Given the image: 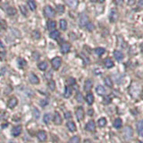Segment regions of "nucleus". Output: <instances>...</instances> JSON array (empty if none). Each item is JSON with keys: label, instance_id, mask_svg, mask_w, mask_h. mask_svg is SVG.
I'll return each mask as SVG.
<instances>
[{"label": "nucleus", "instance_id": "1", "mask_svg": "<svg viewBox=\"0 0 143 143\" xmlns=\"http://www.w3.org/2000/svg\"><path fill=\"white\" fill-rule=\"evenodd\" d=\"M141 91H142L141 85L137 81H132V84L130 85V87H129V93L134 98H138L141 94Z\"/></svg>", "mask_w": 143, "mask_h": 143}, {"label": "nucleus", "instance_id": "2", "mask_svg": "<svg viewBox=\"0 0 143 143\" xmlns=\"http://www.w3.org/2000/svg\"><path fill=\"white\" fill-rule=\"evenodd\" d=\"M122 137L126 141H130L133 138V129L132 126H125L122 130Z\"/></svg>", "mask_w": 143, "mask_h": 143}, {"label": "nucleus", "instance_id": "3", "mask_svg": "<svg viewBox=\"0 0 143 143\" xmlns=\"http://www.w3.org/2000/svg\"><path fill=\"white\" fill-rule=\"evenodd\" d=\"M90 23V19H88V16L86 13H81L79 17V24L80 27H84V26H87V24Z\"/></svg>", "mask_w": 143, "mask_h": 143}, {"label": "nucleus", "instance_id": "4", "mask_svg": "<svg viewBox=\"0 0 143 143\" xmlns=\"http://www.w3.org/2000/svg\"><path fill=\"white\" fill-rule=\"evenodd\" d=\"M44 15L47 18H52L56 15V12L53 9V7H51L50 5H47L44 8Z\"/></svg>", "mask_w": 143, "mask_h": 143}, {"label": "nucleus", "instance_id": "5", "mask_svg": "<svg viewBox=\"0 0 143 143\" xmlns=\"http://www.w3.org/2000/svg\"><path fill=\"white\" fill-rule=\"evenodd\" d=\"M51 64H52V66H53L54 69L58 70L62 64L61 57H59V56H56L55 58H53V59L51 60Z\"/></svg>", "mask_w": 143, "mask_h": 143}, {"label": "nucleus", "instance_id": "6", "mask_svg": "<svg viewBox=\"0 0 143 143\" xmlns=\"http://www.w3.org/2000/svg\"><path fill=\"white\" fill-rule=\"evenodd\" d=\"M75 114H76V118L77 120L80 122L84 119V115H85V113H84V109L81 107V106H79V107L76 109L75 111Z\"/></svg>", "mask_w": 143, "mask_h": 143}, {"label": "nucleus", "instance_id": "7", "mask_svg": "<svg viewBox=\"0 0 143 143\" xmlns=\"http://www.w3.org/2000/svg\"><path fill=\"white\" fill-rule=\"evenodd\" d=\"M118 17H119V15H118L117 10L114 9V8L111 9V11H110V15H109L110 22H111V23H115V22L118 20Z\"/></svg>", "mask_w": 143, "mask_h": 143}, {"label": "nucleus", "instance_id": "8", "mask_svg": "<svg viewBox=\"0 0 143 143\" xmlns=\"http://www.w3.org/2000/svg\"><path fill=\"white\" fill-rule=\"evenodd\" d=\"M17 104H18L17 98H15V97H11L7 102V106L10 108V109H13V108H15V106H17Z\"/></svg>", "mask_w": 143, "mask_h": 143}, {"label": "nucleus", "instance_id": "9", "mask_svg": "<svg viewBox=\"0 0 143 143\" xmlns=\"http://www.w3.org/2000/svg\"><path fill=\"white\" fill-rule=\"evenodd\" d=\"M22 132H23V127H22V125H16L12 129L11 133L13 137H18L22 133Z\"/></svg>", "mask_w": 143, "mask_h": 143}, {"label": "nucleus", "instance_id": "10", "mask_svg": "<svg viewBox=\"0 0 143 143\" xmlns=\"http://www.w3.org/2000/svg\"><path fill=\"white\" fill-rule=\"evenodd\" d=\"M85 130L88 131V132H95V130H96V124H95V122H94L93 120L88 121V124H86V126H85Z\"/></svg>", "mask_w": 143, "mask_h": 143}, {"label": "nucleus", "instance_id": "11", "mask_svg": "<svg viewBox=\"0 0 143 143\" xmlns=\"http://www.w3.org/2000/svg\"><path fill=\"white\" fill-rule=\"evenodd\" d=\"M37 138L40 142H45L47 139V134L45 131H39L37 133Z\"/></svg>", "mask_w": 143, "mask_h": 143}, {"label": "nucleus", "instance_id": "12", "mask_svg": "<svg viewBox=\"0 0 143 143\" xmlns=\"http://www.w3.org/2000/svg\"><path fill=\"white\" fill-rule=\"evenodd\" d=\"M71 49V44L68 43V42H64L61 45V47H60V51H61L62 54H67L68 52Z\"/></svg>", "mask_w": 143, "mask_h": 143}, {"label": "nucleus", "instance_id": "13", "mask_svg": "<svg viewBox=\"0 0 143 143\" xmlns=\"http://www.w3.org/2000/svg\"><path fill=\"white\" fill-rule=\"evenodd\" d=\"M53 121H54V124H55L56 125H61L63 120H62V117H61V115H60L59 113H57V112L55 113Z\"/></svg>", "mask_w": 143, "mask_h": 143}, {"label": "nucleus", "instance_id": "14", "mask_svg": "<svg viewBox=\"0 0 143 143\" xmlns=\"http://www.w3.org/2000/svg\"><path fill=\"white\" fill-rule=\"evenodd\" d=\"M93 87V82L90 79H88L85 80V83H84V90L85 91H90V90Z\"/></svg>", "mask_w": 143, "mask_h": 143}, {"label": "nucleus", "instance_id": "15", "mask_svg": "<svg viewBox=\"0 0 143 143\" xmlns=\"http://www.w3.org/2000/svg\"><path fill=\"white\" fill-rule=\"evenodd\" d=\"M114 57L115 58L118 62H120L124 58V55L121 51H119V50H114Z\"/></svg>", "mask_w": 143, "mask_h": 143}, {"label": "nucleus", "instance_id": "16", "mask_svg": "<svg viewBox=\"0 0 143 143\" xmlns=\"http://www.w3.org/2000/svg\"><path fill=\"white\" fill-rule=\"evenodd\" d=\"M29 80H30V81H31V84H39V79L38 78V76L34 73L30 74Z\"/></svg>", "mask_w": 143, "mask_h": 143}, {"label": "nucleus", "instance_id": "17", "mask_svg": "<svg viewBox=\"0 0 143 143\" xmlns=\"http://www.w3.org/2000/svg\"><path fill=\"white\" fill-rule=\"evenodd\" d=\"M66 127H67L68 130H69L70 132H76V130H77V127H76L75 124H74V122H72V121L67 122V124H66Z\"/></svg>", "mask_w": 143, "mask_h": 143}, {"label": "nucleus", "instance_id": "18", "mask_svg": "<svg viewBox=\"0 0 143 143\" xmlns=\"http://www.w3.org/2000/svg\"><path fill=\"white\" fill-rule=\"evenodd\" d=\"M96 92L98 94L99 96H104V95H106V90L104 86H101V85H99V86H98L96 88Z\"/></svg>", "mask_w": 143, "mask_h": 143}, {"label": "nucleus", "instance_id": "19", "mask_svg": "<svg viewBox=\"0 0 143 143\" xmlns=\"http://www.w3.org/2000/svg\"><path fill=\"white\" fill-rule=\"evenodd\" d=\"M104 64H105V66H106V68H107V69L113 68L114 65V62H113V60L111 59V58H106V59H105Z\"/></svg>", "mask_w": 143, "mask_h": 143}, {"label": "nucleus", "instance_id": "20", "mask_svg": "<svg viewBox=\"0 0 143 143\" xmlns=\"http://www.w3.org/2000/svg\"><path fill=\"white\" fill-rule=\"evenodd\" d=\"M72 88L69 85L66 86L65 90H64V98H70V97L72 96Z\"/></svg>", "mask_w": 143, "mask_h": 143}, {"label": "nucleus", "instance_id": "21", "mask_svg": "<svg viewBox=\"0 0 143 143\" xmlns=\"http://www.w3.org/2000/svg\"><path fill=\"white\" fill-rule=\"evenodd\" d=\"M113 126L115 129H120L122 126V120L121 118H116L113 122Z\"/></svg>", "mask_w": 143, "mask_h": 143}, {"label": "nucleus", "instance_id": "22", "mask_svg": "<svg viewBox=\"0 0 143 143\" xmlns=\"http://www.w3.org/2000/svg\"><path fill=\"white\" fill-rule=\"evenodd\" d=\"M56 27V22L53 21V20H50L47 22V28L48 31H52V30H55Z\"/></svg>", "mask_w": 143, "mask_h": 143}, {"label": "nucleus", "instance_id": "23", "mask_svg": "<svg viewBox=\"0 0 143 143\" xmlns=\"http://www.w3.org/2000/svg\"><path fill=\"white\" fill-rule=\"evenodd\" d=\"M137 130L140 134V136L143 137V120H140L137 124Z\"/></svg>", "mask_w": 143, "mask_h": 143}, {"label": "nucleus", "instance_id": "24", "mask_svg": "<svg viewBox=\"0 0 143 143\" xmlns=\"http://www.w3.org/2000/svg\"><path fill=\"white\" fill-rule=\"evenodd\" d=\"M49 36L52 39H58L60 37V32L58 31L57 30H54V31H52L50 32Z\"/></svg>", "mask_w": 143, "mask_h": 143}, {"label": "nucleus", "instance_id": "25", "mask_svg": "<svg viewBox=\"0 0 143 143\" xmlns=\"http://www.w3.org/2000/svg\"><path fill=\"white\" fill-rule=\"evenodd\" d=\"M86 102L88 103V105H92L94 103V96L92 93H88L86 96Z\"/></svg>", "mask_w": 143, "mask_h": 143}, {"label": "nucleus", "instance_id": "26", "mask_svg": "<svg viewBox=\"0 0 143 143\" xmlns=\"http://www.w3.org/2000/svg\"><path fill=\"white\" fill-rule=\"evenodd\" d=\"M65 3L72 8H76L78 4H79L78 1H76V0H65Z\"/></svg>", "mask_w": 143, "mask_h": 143}, {"label": "nucleus", "instance_id": "27", "mask_svg": "<svg viewBox=\"0 0 143 143\" xmlns=\"http://www.w3.org/2000/svg\"><path fill=\"white\" fill-rule=\"evenodd\" d=\"M28 6L30 7V9L31 10V11H35L36 8H37V5H36L35 1H33V0H30V1H28Z\"/></svg>", "mask_w": 143, "mask_h": 143}, {"label": "nucleus", "instance_id": "28", "mask_svg": "<svg viewBox=\"0 0 143 143\" xmlns=\"http://www.w3.org/2000/svg\"><path fill=\"white\" fill-rule=\"evenodd\" d=\"M17 64H18V67L19 68H23L26 66V64H27V63H26V61L23 59V58H19V59L17 60Z\"/></svg>", "mask_w": 143, "mask_h": 143}, {"label": "nucleus", "instance_id": "29", "mask_svg": "<svg viewBox=\"0 0 143 143\" xmlns=\"http://www.w3.org/2000/svg\"><path fill=\"white\" fill-rule=\"evenodd\" d=\"M60 28L62 29V31H66L67 29V22L64 19L60 20Z\"/></svg>", "mask_w": 143, "mask_h": 143}, {"label": "nucleus", "instance_id": "30", "mask_svg": "<svg viewBox=\"0 0 143 143\" xmlns=\"http://www.w3.org/2000/svg\"><path fill=\"white\" fill-rule=\"evenodd\" d=\"M95 53L98 56H103L105 53H106V49L104 47H97L95 49Z\"/></svg>", "mask_w": 143, "mask_h": 143}, {"label": "nucleus", "instance_id": "31", "mask_svg": "<svg viewBox=\"0 0 143 143\" xmlns=\"http://www.w3.org/2000/svg\"><path fill=\"white\" fill-rule=\"evenodd\" d=\"M98 124L99 127H105V126L106 125V119L104 117L102 118H99L98 121Z\"/></svg>", "mask_w": 143, "mask_h": 143}, {"label": "nucleus", "instance_id": "32", "mask_svg": "<svg viewBox=\"0 0 143 143\" xmlns=\"http://www.w3.org/2000/svg\"><path fill=\"white\" fill-rule=\"evenodd\" d=\"M105 84L107 86L108 88H113V80L110 77L105 78Z\"/></svg>", "mask_w": 143, "mask_h": 143}, {"label": "nucleus", "instance_id": "33", "mask_svg": "<svg viewBox=\"0 0 143 143\" xmlns=\"http://www.w3.org/2000/svg\"><path fill=\"white\" fill-rule=\"evenodd\" d=\"M6 13H7V15H16V9L13 6H9L6 9Z\"/></svg>", "mask_w": 143, "mask_h": 143}, {"label": "nucleus", "instance_id": "34", "mask_svg": "<svg viewBox=\"0 0 143 143\" xmlns=\"http://www.w3.org/2000/svg\"><path fill=\"white\" fill-rule=\"evenodd\" d=\"M56 11H57V13H60V15L64 13V11H65V7H64V5H57L56 7Z\"/></svg>", "mask_w": 143, "mask_h": 143}, {"label": "nucleus", "instance_id": "35", "mask_svg": "<svg viewBox=\"0 0 143 143\" xmlns=\"http://www.w3.org/2000/svg\"><path fill=\"white\" fill-rule=\"evenodd\" d=\"M75 99L77 100V102H78V103H82V102L84 101L83 96H82V94L80 93V92H78V93L76 94Z\"/></svg>", "mask_w": 143, "mask_h": 143}, {"label": "nucleus", "instance_id": "36", "mask_svg": "<svg viewBox=\"0 0 143 143\" xmlns=\"http://www.w3.org/2000/svg\"><path fill=\"white\" fill-rule=\"evenodd\" d=\"M38 67H39V69H40L41 71H45V70L47 68V62H41V63H39L38 64Z\"/></svg>", "mask_w": 143, "mask_h": 143}, {"label": "nucleus", "instance_id": "37", "mask_svg": "<svg viewBox=\"0 0 143 143\" xmlns=\"http://www.w3.org/2000/svg\"><path fill=\"white\" fill-rule=\"evenodd\" d=\"M80 136H73V137H72L71 139H70V140H69V142L68 143H80Z\"/></svg>", "mask_w": 143, "mask_h": 143}, {"label": "nucleus", "instance_id": "38", "mask_svg": "<svg viewBox=\"0 0 143 143\" xmlns=\"http://www.w3.org/2000/svg\"><path fill=\"white\" fill-rule=\"evenodd\" d=\"M50 119H51V114H50L49 113H47V114H44L43 120H44V122H45L46 124H49Z\"/></svg>", "mask_w": 143, "mask_h": 143}, {"label": "nucleus", "instance_id": "39", "mask_svg": "<svg viewBox=\"0 0 143 143\" xmlns=\"http://www.w3.org/2000/svg\"><path fill=\"white\" fill-rule=\"evenodd\" d=\"M20 10H21L22 13H23L24 16L28 15V10H27V8H26L25 5H20Z\"/></svg>", "mask_w": 143, "mask_h": 143}, {"label": "nucleus", "instance_id": "40", "mask_svg": "<svg viewBox=\"0 0 143 143\" xmlns=\"http://www.w3.org/2000/svg\"><path fill=\"white\" fill-rule=\"evenodd\" d=\"M47 85H48V88H49L51 90H56V83H55L54 80H49L48 83H47Z\"/></svg>", "mask_w": 143, "mask_h": 143}, {"label": "nucleus", "instance_id": "41", "mask_svg": "<svg viewBox=\"0 0 143 143\" xmlns=\"http://www.w3.org/2000/svg\"><path fill=\"white\" fill-rule=\"evenodd\" d=\"M87 28H88V31H92L94 30V28H95V26H94L93 23L90 22V23L87 24Z\"/></svg>", "mask_w": 143, "mask_h": 143}, {"label": "nucleus", "instance_id": "42", "mask_svg": "<svg viewBox=\"0 0 143 143\" xmlns=\"http://www.w3.org/2000/svg\"><path fill=\"white\" fill-rule=\"evenodd\" d=\"M32 37L33 38H35V39H39L40 38V33L39 31H33L32 32Z\"/></svg>", "mask_w": 143, "mask_h": 143}, {"label": "nucleus", "instance_id": "43", "mask_svg": "<svg viewBox=\"0 0 143 143\" xmlns=\"http://www.w3.org/2000/svg\"><path fill=\"white\" fill-rule=\"evenodd\" d=\"M104 104L107 105V104H110L111 103V98L110 97H106V98H104Z\"/></svg>", "mask_w": 143, "mask_h": 143}, {"label": "nucleus", "instance_id": "44", "mask_svg": "<svg viewBox=\"0 0 143 143\" xmlns=\"http://www.w3.org/2000/svg\"><path fill=\"white\" fill-rule=\"evenodd\" d=\"M33 114H34V116H35V118H39V110L37 109V108H34L33 109Z\"/></svg>", "mask_w": 143, "mask_h": 143}, {"label": "nucleus", "instance_id": "45", "mask_svg": "<svg viewBox=\"0 0 143 143\" xmlns=\"http://www.w3.org/2000/svg\"><path fill=\"white\" fill-rule=\"evenodd\" d=\"M67 82L69 83V86L71 85V84H75V80L73 79V78H69V79L67 80Z\"/></svg>", "mask_w": 143, "mask_h": 143}, {"label": "nucleus", "instance_id": "46", "mask_svg": "<svg viewBox=\"0 0 143 143\" xmlns=\"http://www.w3.org/2000/svg\"><path fill=\"white\" fill-rule=\"evenodd\" d=\"M64 116H65L66 119H71V118L72 117L71 112H66V113H65V115H64Z\"/></svg>", "mask_w": 143, "mask_h": 143}, {"label": "nucleus", "instance_id": "47", "mask_svg": "<svg viewBox=\"0 0 143 143\" xmlns=\"http://www.w3.org/2000/svg\"><path fill=\"white\" fill-rule=\"evenodd\" d=\"M93 113H94L93 109H90L88 110V115L90 116H91V115H93Z\"/></svg>", "mask_w": 143, "mask_h": 143}, {"label": "nucleus", "instance_id": "48", "mask_svg": "<svg viewBox=\"0 0 143 143\" xmlns=\"http://www.w3.org/2000/svg\"><path fill=\"white\" fill-rule=\"evenodd\" d=\"M140 5H143V0H141V1H140Z\"/></svg>", "mask_w": 143, "mask_h": 143}, {"label": "nucleus", "instance_id": "49", "mask_svg": "<svg viewBox=\"0 0 143 143\" xmlns=\"http://www.w3.org/2000/svg\"><path fill=\"white\" fill-rule=\"evenodd\" d=\"M141 98H142V99H143V90H142V91H141Z\"/></svg>", "mask_w": 143, "mask_h": 143}, {"label": "nucleus", "instance_id": "50", "mask_svg": "<svg viewBox=\"0 0 143 143\" xmlns=\"http://www.w3.org/2000/svg\"><path fill=\"white\" fill-rule=\"evenodd\" d=\"M138 143H143V141H139Z\"/></svg>", "mask_w": 143, "mask_h": 143}, {"label": "nucleus", "instance_id": "51", "mask_svg": "<svg viewBox=\"0 0 143 143\" xmlns=\"http://www.w3.org/2000/svg\"><path fill=\"white\" fill-rule=\"evenodd\" d=\"M9 143H15V142H13V141H11V142H9Z\"/></svg>", "mask_w": 143, "mask_h": 143}]
</instances>
